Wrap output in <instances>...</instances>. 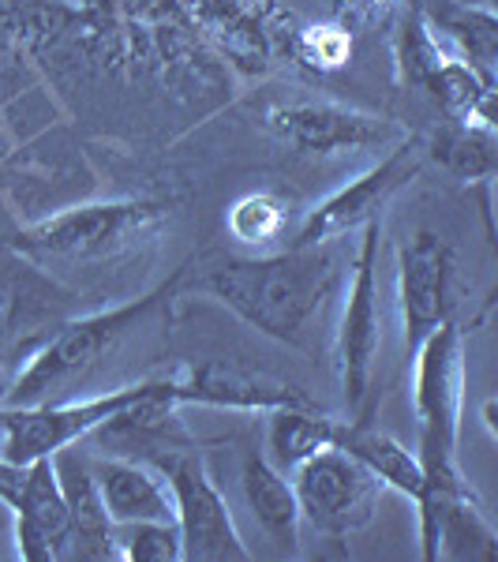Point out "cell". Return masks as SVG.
<instances>
[{"label": "cell", "instance_id": "cell-14", "mask_svg": "<svg viewBox=\"0 0 498 562\" xmlns=\"http://www.w3.org/2000/svg\"><path fill=\"white\" fill-rule=\"evenodd\" d=\"M420 166H423L420 135H401L397 147L383 161H375L360 177H352L346 188H338L322 203H315L304 214L293 244H322V240L346 237L352 229H364L371 217H383V206L420 173Z\"/></svg>", "mask_w": 498, "mask_h": 562}, {"label": "cell", "instance_id": "cell-17", "mask_svg": "<svg viewBox=\"0 0 498 562\" xmlns=\"http://www.w3.org/2000/svg\"><path fill=\"white\" fill-rule=\"evenodd\" d=\"M53 469H57V484L68 506V555L79 562H109L116 559V525L109 521L102 492H98L94 469H90V454L79 450H57L53 454Z\"/></svg>", "mask_w": 498, "mask_h": 562}, {"label": "cell", "instance_id": "cell-12", "mask_svg": "<svg viewBox=\"0 0 498 562\" xmlns=\"http://www.w3.org/2000/svg\"><path fill=\"white\" fill-rule=\"evenodd\" d=\"M262 128L312 158H338V154L375 150L401 139L405 128L378 113L356 105L330 102V98H282L262 109Z\"/></svg>", "mask_w": 498, "mask_h": 562}, {"label": "cell", "instance_id": "cell-1", "mask_svg": "<svg viewBox=\"0 0 498 562\" xmlns=\"http://www.w3.org/2000/svg\"><path fill=\"white\" fill-rule=\"evenodd\" d=\"M341 267L346 256L333 240L293 244L278 256L214 259L199 274L180 267V289L211 296L267 338L301 346L304 330L338 289Z\"/></svg>", "mask_w": 498, "mask_h": 562}, {"label": "cell", "instance_id": "cell-19", "mask_svg": "<svg viewBox=\"0 0 498 562\" xmlns=\"http://www.w3.org/2000/svg\"><path fill=\"white\" fill-rule=\"evenodd\" d=\"M98 492H102L105 514L113 525L132 521H177V503L166 476L139 458L102 454L90 458Z\"/></svg>", "mask_w": 498, "mask_h": 562}, {"label": "cell", "instance_id": "cell-28", "mask_svg": "<svg viewBox=\"0 0 498 562\" xmlns=\"http://www.w3.org/2000/svg\"><path fill=\"white\" fill-rule=\"evenodd\" d=\"M401 4L405 0H338V23H346L349 31L364 23H378Z\"/></svg>", "mask_w": 498, "mask_h": 562}, {"label": "cell", "instance_id": "cell-3", "mask_svg": "<svg viewBox=\"0 0 498 562\" xmlns=\"http://www.w3.org/2000/svg\"><path fill=\"white\" fill-rule=\"evenodd\" d=\"M169 217L161 199H102V203L68 206L15 233L12 248L31 259L94 262L132 251Z\"/></svg>", "mask_w": 498, "mask_h": 562}, {"label": "cell", "instance_id": "cell-20", "mask_svg": "<svg viewBox=\"0 0 498 562\" xmlns=\"http://www.w3.org/2000/svg\"><path fill=\"white\" fill-rule=\"evenodd\" d=\"M428 31L465 60L484 83L495 87L498 76V20L495 8L484 4H461V0H416Z\"/></svg>", "mask_w": 498, "mask_h": 562}, {"label": "cell", "instance_id": "cell-2", "mask_svg": "<svg viewBox=\"0 0 498 562\" xmlns=\"http://www.w3.org/2000/svg\"><path fill=\"white\" fill-rule=\"evenodd\" d=\"M177 293H180V270L169 281H161L154 293L139 296V301L102 307V312H90V315L79 312L76 319H68L15 371L12 383H8L4 405H45V402L76 397V390L124 346V338H132L139 330V323H147Z\"/></svg>", "mask_w": 498, "mask_h": 562}, {"label": "cell", "instance_id": "cell-13", "mask_svg": "<svg viewBox=\"0 0 498 562\" xmlns=\"http://www.w3.org/2000/svg\"><path fill=\"white\" fill-rule=\"evenodd\" d=\"M412 503L420 518V555L428 562H498V532L465 473L423 476Z\"/></svg>", "mask_w": 498, "mask_h": 562}, {"label": "cell", "instance_id": "cell-31", "mask_svg": "<svg viewBox=\"0 0 498 562\" xmlns=\"http://www.w3.org/2000/svg\"><path fill=\"white\" fill-rule=\"evenodd\" d=\"M461 4H484V8H495V0H461Z\"/></svg>", "mask_w": 498, "mask_h": 562}, {"label": "cell", "instance_id": "cell-30", "mask_svg": "<svg viewBox=\"0 0 498 562\" xmlns=\"http://www.w3.org/2000/svg\"><path fill=\"white\" fill-rule=\"evenodd\" d=\"M8 383H12V375H8L4 368H0V409H4V397H8Z\"/></svg>", "mask_w": 498, "mask_h": 562}, {"label": "cell", "instance_id": "cell-9", "mask_svg": "<svg viewBox=\"0 0 498 562\" xmlns=\"http://www.w3.org/2000/svg\"><path fill=\"white\" fill-rule=\"evenodd\" d=\"M378 240L383 217H371L360 229V248L352 259V285L341 307V326L333 338V364L341 390L352 409V420H367V397L375 383L378 349H383V323H378Z\"/></svg>", "mask_w": 498, "mask_h": 562}, {"label": "cell", "instance_id": "cell-27", "mask_svg": "<svg viewBox=\"0 0 498 562\" xmlns=\"http://www.w3.org/2000/svg\"><path fill=\"white\" fill-rule=\"evenodd\" d=\"M352 60V31L346 23H301L293 45V65L312 71H338Z\"/></svg>", "mask_w": 498, "mask_h": 562}, {"label": "cell", "instance_id": "cell-11", "mask_svg": "<svg viewBox=\"0 0 498 562\" xmlns=\"http://www.w3.org/2000/svg\"><path fill=\"white\" fill-rule=\"evenodd\" d=\"M293 492L301 521L319 537L341 540L375 518L383 484L349 450L322 447L293 469Z\"/></svg>", "mask_w": 498, "mask_h": 562}, {"label": "cell", "instance_id": "cell-16", "mask_svg": "<svg viewBox=\"0 0 498 562\" xmlns=\"http://www.w3.org/2000/svg\"><path fill=\"white\" fill-rule=\"evenodd\" d=\"M169 394L180 405H206V409L233 413H274L288 405H315L296 383L267 371L244 368L237 360H199L169 375Z\"/></svg>", "mask_w": 498, "mask_h": 562}, {"label": "cell", "instance_id": "cell-7", "mask_svg": "<svg viewBox=\"0 0 498 562\" xmlns=\"http://www.w3.org/2000/svg\"><path fill=\"white\" fill-rule=\"evenodd\" d=\"M397 83L431 98L446 121L495 128V87L484 83L465 60H457L420 15V4H409L394 38Z\"/></svg>", "mask_w": 498, "mask_h": 562}, {"label": "cell", "instance_id": "cell-21", "mask_svg": "<svg viewBox=\"0 0 498 562\" xmlns=\"http://www.w3.org/2000/svg\"><path fill=\"white\" fill-rule=\"evenodd\" d=\"M240 487H244V503H248L251 518L267 540L278 548V555L296 559L301 555V506H296L293 480H285V473L278 465H270L262 454H248L240 469Z\"/></svg>", "mask_w": 498, "mask_h": 562}, {"label": "cell", "instance_id": "cell-4", "mask_svg": "<svg viewBox=\"0 0 498 562\" xmlns=\"http://www.w3.org/2000/svg\"><path fill=\"white\" fill-rule=\"evenodd\" d=\"M461 402H465V330L450 319L412 352L416 458L423 476H461Z\"/></svg>", "mask_w": 498, "mask_h": 562}, {"label": "cell", "instance_id": "cell-23", "mask_svg": "<svg viewBox=\"0 0 498 562\" xmlns=\"http://www.w3.org/2000/svg\"><path fill=\"white\" fill-rule=\"evenodd\" d=\"M420 143H423V158H431L434 166L446 169V173L461 180V184L491 188L495 166H498L495 161V154H498L495 128L446 121L431 139H420Z\"/></svg>", "mask_w": 498, "mask_h": 562}, {"label": "cell", "instance_id": "cell-29", "mask_svg": "<svg viewBox=\"0 0 498 562\" xmlns=\"http://www.w3.org/2000/svg\"><path fill=\"white\" fill-rule=\"evenodd\" d=\"M23 476H26V465L0 454V506H8V510H12V506L20 503Z\"/></svg>", "mask_w": 498, "mask_h": 562}, {"label": "cell", "instance_id": "cell-6", "mask_svg": "<svg viewBox=\"0 0 498 562\" xmlns=\"http://www.w3.org/2000/svg\"><path fill=\"white\" fill-rule=\"evenodd\" d=\"M169 8L244 76H270L278 65H293L301 20L278 0H169Z\"/></svg>", "mask_w": 498, "mask_h": 562}, {"label": "cell", "instance_id": "cell-8", "mask_svg": "<svg viewBox=\"0 0 498 562\" xmlns=\"http://www.w3.org/2000/svg\"><path fill=\"white\" fill-rule=\"evenodd\" d=\"M161 476L177 503L180 543L184 562H248L251 548L244 543L237 518L229 510V498L217 487V480L206 465V458L195 447L161 450L147 458Z\"/></svg>", "mask_w": 498, "mask_h": 562}, {"label": "cell", "instance_id": "cell-25", "mask_svg": "<svg viewBox=\"0 0 498 562\" xmlns=\"http://www.w3.org/2000/svg\"><path fill=\"white\" fill-rule=\"evenodd\" d=\"M285 225H288L285 195L267 192V188L240 195L237 203L229 206V214H225V229H229V237L244 244V248H267L270 240L282 237Z\"/></svg>", "mask_w": 498, "mask_h": 562}, {"label": "cell", "instance_id": "cell-18", "mask_svg": "<svg viewBox=\"0 0 498 562\" xmlns=\"http://www.w3.org/2000/svg\"><path fill=\"white\" fill-rule=\"evenodd\" d=\"M15 514V555L23 562H57L68 555V506L53 458L26 461Z\"/></svg>", "mask_w": 498, "mask_h": 562}, {"label": "cell", "instance_id": "cell-5", "mask_svg": "<svg viewBox=\"0 0 498 562\" xmlns=\"http://www.w3.org/2000/svg\"><path fill=\"white\" fill-rule=\"evenodd\" d=\"M83 296L38 259L0 244V368L15 375L68 319L79 315Z\"/></svg>", "mask_w": 498, "mask_h": 562}, {"label": "cell", "instance_id": "cell-15", "mask_svg": "<svg viewBox=\"0 0 498 562\" xmlns=\"http://www.w3.org/2000/svg\"><path fill=\"white\" fill-rule=\"evenodd\" d=\"M454 248L431 229L412 233L397 251V301L409 357L431 330L454 319Z\"/></svg>", "mask_w": 498, "mask_h": 562}, {"label": "cell", "instance_id": "cell-26", "mask_svg": "<svg viewBox=\"0 0 498 562\" xmlns=\"http://www.w3.org/2000/svg\"><path fill=\"white\" fill-rule=\"evenodd\" d=\"M116 559L124 562H184L177 521L116 525Z\"/></svg>", "mask_w": 498, "mask_h": 562}, {"label": "cell", "instance_id": "cell-10", "mask_svg": "<svg viewBox=\"0 0 498 562\" xmlns=\"http://www.w3.org/2000/svg\"><path fill=\"white\" fill-rule=\"evenodd\" d=\"M150 386L154 379H143V383L94 397H65V402L45 405H4L0 409V454L26 465V461L53 458L65 447H79L105 420H113L132 402H139Z\"/></svg>", "mask_w": 498, "mask_h": 562}, {"label": "cell", "instance_id": "cell-24", "mask_svg": "<svg viewBox=\"0 0 498 562\" xmlns=\"http://www.w3.org/2000/svg\"><path fill=\"white\" fill-rule=\"evenodd\" d=\"M267 416V461L282 469V473H293L315 450L333 447V435H338L341 424L333 416L319 413L315 405H301V409L288 405V409H274Z\"/></svg>", "mask_w": 498, "mask_h": 562}, {"label": "cell", "instance_id": "cell-22", "mask_svg": "<svg viewBox=\"0 0 498 562\" xmlns=\"http://www.w3.org/2000/svg\"><path fill=\"white\" fill-rule=\"evenodd\" d=\"M333 447L349 450L356 461H364L383 487H394V492H401L405 498L420 495V487H423L420 458H416V450L401 447L394 435L371 428L367 420H341L338 435H333Z\"/></svg>", "mask_w": 498, "mask_h": 562}]
</instances>
